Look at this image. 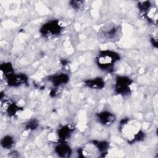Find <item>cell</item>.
Listing matches in <instances>:
<instances>
[{
  "label": "cell",
  "instance_id": "16",
  "mask_svg": "<svg viewBox=\"0 0 158 158\" xmlns=\"http://www.w3.org/2000/svg\"><path fill=\"white\" fill-rule=\"evenodd\" d=\"M38 122L35 120V119H33V120H30L26 125V128L28 129V130H35L36 129L37 127H38Z\"/></svg>",
  "mask_w": 158,
  "mask_h": 158
},
{
  "label": "cell",
  "instance_id": "10",
  "mask_svg": "<svg viewBox=\"0 0 158 158\" xmlns=\"http://www.w3.org/2000/svg\"><path fill=\"white\" fill-rule=\"evenodd\" d=\"M85 85L91 89H100L104 87L105 82L104 80L101 77H96L94 78L88 79L84 81Z\"/></svg>",
  "mask_w": 158,
  "mask_h": 158
},
{
  "label": "cell",
  "instance_id": "3",
  "mask_svg": "<svg viewBox=\"0 0 158 158\" xmlns=\"http://www.w3.org/2000/svg\"><path fill=\"white\" fill-rule=\"evenodd\" d=\"M98 35L102 43H114L122 36V28L118 24L109 23L103 25L98 30Z\"/></svg>",
  "mask_w": 158,
  "mask_h": 158
},
{
  "label": "cell",
  "instance_id": "15",
  "mask_svg": "<svg viewBox=\"0 0 158 158\" xmlns=\"http://www.w3.org/2000/svg\"><path fill=\"white\" fill-rule=\"evenodd\" d=\"M70 4L73 9L78 10L82 8L84 5V2L81 1H72L70 2Z\"/></svg>",
  "mask_w": 158,
  "mask_h": 158
},
{
  "label": "cell",
  "instance_id": "13",
  "mask_svg": "<svg viewBox=\"0 0 158 158\" xmlns=\"http://www.w3.org/2000/svg\"><path fill=\"white\" fill-rule=\"evenodd\" d=\"M19 110H20V107L14 102H10L5 104V112L10 116L15 115Z\"/></svg>",
  "mask_w": 158,
  "mask_h": 158
},
{
  "label": "cell",
  "instance_id": "14",
  "mask_svg": "<svg viewBox=\"0 0 158 158\" xmlns=\"http://www.w3.org/2000/svg\"><path fill=\"white\" fill-rule=\"evenodd\" d=\"M1 143L2 146L5 149H10L14 144V139L11 136L6 135L2 138Z\"/></svg>",
  "mask_w": 158,
  "mask_h": 158
},
{
  "label": "cell",
  "instance_id": "8",
  "mask_svg": "<svg viewBox=\"0 0 158 158\" xmlns=\"http://www.w3.org/2000/svg\"><path fill=\"white\" fill-rule=\"evenodd\" d=\"M7 83L9 86H19L22 84H25L27 81V77L25 74H16L12 73L6 78H5Z\"/></svg>",
  "mask_w": 158,
  "mask_h": 158
},
{
  "label": "cell",
  "instance_id": "17",
  "mask_svg": "<svg viewBox=\"0 0 158 158\" xmlns=\"http://www.w3.org/2000/svg\"><path fill=\"white\" fill-rule=\"evenodd\" d=\"M151 40L152 41V44L153 45H154L156 46V48H157V39L154 38H152Z\"/></svg>",
  "mask_w": 158,
  "mask_h": 158
},
{
  "label": "cell",
  "instance_id": "1",
  "mask_svg": "<svg viewBox=\"0 0 158 158\" xmlns=\"http://www.w3.org/2000/svg\"><path fill=\"white\" fill-rule=\"evenodd\" d=\"M118 128L120 134L128 143L141 141L145 137L140 123L133 118H123L119 123Z\"/></svg>",
  "mask_w": 158,
  "mask_h": 158
},
{
  "label": "cell",
  "instance_id": "7",
  "mask_svg": "<svg viewBox=\"0 0 158 158\" xmlns=\"http://www.w3.org/2000/svg\"><path fill=\"white\" fill-rule=\"evenodd\" d=\"M96 119L100 124L104 126H109L115 122L116 118L113 113L103 110L96 114Z\"/></svg>",
  "mask_w": 158,
  "mask_h": 158
},
{
  "label": "cell",
  "instance_id": "11",
  "mask_svg": "<svg viewBox=\"0 0 158 158\" xmlns=\"http://www.w3.org/2000/svg\"><path fill=\"white\" fill-rule=\"evenodd\" d=\"M56 154L62 157H68L72 154V149L70 147L64 142H60L55 148Z\"/></svg>",
  "mask_w": 158,
  "mask_h": 158
},
{
  "label": "cell",
  "instance_id": "12",
  "mask_svg": "<svg viewBox=\"0 0 158 158\" xmlns=\"http://www.w3.org/2000/svg\"><path fill=\"white\" fill-rule=\"evenodd\" d=\"M73 128L69 125H65L62 126L58 130L57 134L61 142H64L66 139L70 138L73 132Z\"/></svg>",
  "mask_w": 158,
  "mask_h": 158
},
{
  "label": "cell",
  "instance_id": "2",
  "mask_svg": "<svg viewBox=\"0 0 158 158\" xmlns=\"http://www.w3.org/2000/svg\"><path fill=\"white\" fill-rule=\"evenodd\" d=\"M120 60V55L111 50H102L98 52L96 57V62L101 70L110 72L114 69L115 65Z\"/></svg>",
  "mask_w": 158,
  "mask_h": 158
},
{
  "label": "cell",
  "instance_id": "6",
  "mask_svg": "<svg viewBox=\"0 0 158 158\" xmlns=\"http://www.w3.org/2000/svg\"><path fill=\"white\" fill-rule=\"evenodd\" d=\"M133 80L127 76L119 75L115 78L114 91L116 94L123 96H128L131 93V86Z\"/></svg>",
  "mask_w": 158,
  "mask_h": 158
},
{
  "label": "cell",
  "instance_id": "5",
  "mask_svg": "<svg viewBox=\"0 0 158 158\" xmlns=\"http://www.w3.org/2000/svg\"><path fill=\"white\" fill-rule=\"evenodd\" d=\"M63 30V27L58 20H50L41 27L40 32L44 38H52L59 35Z\"/></svg>",
  "mask_w": 158,
  "mask_h": 158
},
{
  "label": "cell",
  "instance_id": "9",
  "mask_svg": "<svg viewBox=\"0 0 158 158\" xmlns=\"http://www.w3.org/2000/svg\"><path fill=\"white\" fill-rule=\"evenodd\" d=\"M49 80L52 83L54 86L58 87L67 83L69 80V77L66 73H60L51 76Z\"/></svg>",
  "mask_w": 158,
  "mask_h": 158
},
{
  "label": "cell",
  "instance_id": "4",
  "mask_svg": "<svg viewBox=\"0 0 158 158\" xmlns=\"http://www.w3.org/2000/svg\"><path fill=\"white\" fill-rule=\"evenodd\" d=\"M138 8L143 18L151 24H157V9L150 1H140Z\"/></svg>",
  "mask_w": 158,
  "mask_h": 158
}]
</instances>
